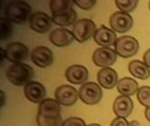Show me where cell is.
Wrapping results in <instances>:
<instances>
[{"mask_svg": "<svg viewBox=\"0 0 150 126\" xmlns=\"http://www.w3.org/2000/svg\"><path fill=\"white\" fill-rule=\"evenodd\" d=\"M25 96L32 103H40L46 96L45 87L37 82H30L25 86Z\"/></svg>", "mask_w": 150, "mask_h": 126, "instance_id": "cell-12", "label": "cell"}, {"mask_svg": "<svg viewBox=\"0 0 150 126\" xmlns=\"http://www.w3.org/2000/svg\"><path fill=\"white\" fill-rule=\"evenodd\" d=\"M117 60L116 52L110 47H100L95 50L92 55L94 64L101 68H108L115 63Z\"/></svg>", "mask_w": 150, "mask_h": 126, "instance_id": "cell-9", "label": "cell"}, {"mask_svg": "<svg viewBox=\"0 0 150 126\" xmlns=\"http://www.w3.org/2000/svg\"><path fill=\"white\" fill-rule=\"evenodd\" d=\"M87 126H101L99 125H98V124H91V125H89Z\"/></svg>", "mask_w": 150, "mask_h": 126, "instance_id": "cell-34", "label": "cell"}, {"mask_svg": "<svg viewBox=\"0 0 150 126\" xmlns=\"http://www.w3.org/2000/svg\"><path fill=\"white\" fill-rule=\"evenodd\" d=\"M138 3H139L138 0H116L115 1L117 7L120 10H121V11L124 12L133 11L136 8Z\"/></svg>", "mask_w": 150, "mask_h": 126, "instance_id": "cell-25", "label": "cell"}, {"mask_svg": "<svg viewBox=\"0 0 150 126\" xmlns=\"http://www.w3.org/2000/svg\"><path fill=\"white\" fill-rule=\"evenodd\" d=\"M111 126H129V123L124 118H116L112 122Z\"/></svg>", "mask_w": 150, "mask_h": 126, "instance_id": "cell-29", "label": "cell"}, {"mask_svg": "<svg viewBox=\"0 0 150 126\" xmlns=\"http://www.w3.org/2000/svg\"><path fill=\"white\" fill-rule=\"evenodd\" d=\"M31 13V6L26 2L14 0L10 2L4 8V16L11 23L24 24Z\"/></svg>", "mask_w": 150, "mask_h": 126, "instance_id": "cell-1", "label": "cell"}, {"mask_svg": "<svg viewBox=\"0 0 150 126\" xmlns=\"http://www.w3.org/2000/svg\"><path fill=\"white\" fill-rule=\"evenodd\" d=\"M33 62L40 68H47L52 65L54 56L52 51L47 46H38L32 53Z\"/></svg>", "mask_w": 150, "mask_h": 126, "instance_id": "cell-11", "label": "cell"}, {"mask_svg": "<svg viewBox=\"0 0 150 126\" xmlns=\"http://www.w3.org/2000/svg\"><path fill=\"white\" fill-rule=\"evenodd\" d=\"M53 19L49 15L42 11H37L31 15L29 18L30 27L40 33H45L48 32L52 27Z\"/></svg>", "mask_w": 150, "mask_h": 126, "instance_id": "cell-10", "label": "cell"}, {"mask_svg": "<svg viewBox=\"0 0 150 126\" xmlns=\"http://www.w3.org/2000/svg\"><path fill=\"white\" fill-rule=\"evenodd\" d=\"M149 9H150V2H149Z\"/></svg>", "mask_w": 150, "mask_h": 126, "instance_id": "cell-35", "label": "cell"}, {"mask_svg": "<svg viewBox=\"0 0 150 126\" xmlns=\"http://www.w3.org/2000/svg\"><path fill=\"white\" fill-rule=\"evenodd\" d=\"M117 39V35L112 29L104 25L98 28L94 34V40L97 44L102 46L103 47H108L115 45Z\"/></svg>", "mask_w": 150, "mask_h": 126, "instance_id": "cell-14", "label": "cell"}, {"mask_svg": "<svg viewBox=\"0 0 150 126\" xmlns=\"http://www.w3.org/2000/svg\"><path fill=\"white\" fill-rule=\"evenodd\" d=\"M74 4L83 10H90L95 5L96 1L95 0H76L74 1Z\"/></svg>", "mask_w": 150, "mask_h": 126, "instance_id": "cell-27", "label": "cell"}, {"mask_svg": "<svg viewBox=\"0 0 150 126\" xmlns=\"http://www.w3.org/2000/svg\"><path fill=\"white\" fill-rule=\"evenodd\" d=\"M34 71L32 67L24 63H17L10 66L6 70V77L13 85H26L33 77Z\"/></svg>", "mask_w": 150, "mask_h": 126, "instance_id": "cell-2", "label": "cell"}, {"mask_svg": "<svg viewBox=\"0 0 150 126\" xmlns=\"http://www.w3.org/2000/svg\"><path fill=\"white\" fill-rule=\"evenodd\" d=\"M74 2L69 0H51L49 6L53 16H61L69 13L73 10Z\"/></svg>", "mask_w": 150, "mask_h": 126, "instance_id": "cell-21", "label": "cell"}, {"mask_svg": "<svg viewBox=\"0 0 150 126\" xmlns=\"http://www.w3.org/2000/svg\"><path fill=\"white\" fill-rule=\"evenodd\" d=\"M143 60H144V62H145V64L150 68V49H149L146 53H145V54H144V56H143Z\"/></svg>", "mask_w": 150, "mask_h": 126, "instance_id": "cell-30", "label": "cell"}, {"mask_svg": "<svg viewBox=\"0 0 150 126\" xmlns=\"http://www.w3.org/2000/svg\"><path fill=\"white\" fill-rule=\"evenodd\" d=\"M65 76L72 84H84L88 79V70L82 65H72L66 69Z\"/></svg>", "mask_w": 150, "mask_h": 126, "instance_id": "cell-13", "label": "cell"}, {"mask_svg": "<svg viewBox=\"0 0 150 126\" xmlns=\"http://www.w3.org/2000/svg\"><path fill=\"white\" fill-rule=\"evenodd\" d=\"M113 111L118 118H127L134 110V103L129 96H120L113 103Z\"/></svg>", "mask_w": 150, "mask_h": 126, "instance_id": "cell-15", "label": "cell"}, {"mask_svg": "<svg viewBox=\"0 0 150 126\" xmlns=\"http://www.w3.org/2000/svg\"><path fill=\"white\" fill-rule=\"evenodd\" d=\"M37 124L39 126H62V116L59 117H43L37 115Z\"/></svg>", "mask_w": 150, "mask_h": 126, "instance_id": "cell-23", "label": "cell"}, {"mask_svg": "<svg viewBox=\"0 0 150 126\" xmlns=\"http://www.w3.org/2000/svg\"><path fill=\"white\" fill-rule=\"evenodd\" d=\"M137 98L142 105L147 108L150 107V87L143 86L139 89L137 92Z\"/></svg>", "mask_w": 150, "mask_h": 126, "instance_id": "cell-24", "label": "cell"}, {"mask_svg": "<svg viewBox=\"0 0 150 126\" xmlns=\"http://www.w3.org/2000/svg\"><path fill=\"white\" fill-rule=\"evenodd\" d=\"M134 25L133 18L124 11H116L110 17V25L117 32L124 33L128 32Z\"/></svg>", "mask_w": 150, "mask_h": 126, "instance_id": "cell-6", "label": "cell"}, {"mask_svg": "<svg viewBox=\"0 0 150 126\" xmlns=\"http://www.w3.org/2000/svg\"><path fill=\"white\" fill-rule=\"evenodd\" d=\"M98 81L101 87L106 89H112L118 84V75L114 69L105 68L99 70L98 74Z\"/></svg>", "mask_w": 150, "mask_h": 126, "instance_id": "cell-17", "label": "cell"}, {"mask_svg": "<svg viewBox=\"0 0 150 126\" xmlns=\"http://www.w3.org/2000/svg\"><path fill=\"white\" fill-rule=\"evenodd\" d=\"M12 33V25L11 22L5 17L1 18V34L0 38L2 40L8 39Z\"/></svg>", "mask_w": 150, "mask_h": 126, "instance_id": "cell-26", "label": "cell"}, {"mask_svg": "<svg viewBox=\"0 0 150 126\" xmlns=\"http://www.w3.org/2000/svg\"><path fill=\"white\" fill-rule=\"evenodd\" d=\"M38 114L43 117H59L61 116V105L54 99L46 98L40 103Z\"/></svg>", "mask_w": 150, "mask_h": 126, "instance_id": "cell-18", "label": "cell"}, {"mask_svg": "<svg viewBox=\"0 0 150 126\" xmlns=\"http://www.w3.org/2000/svg\"><path fill=\"white\" fill-rule=\"evenodd\" d=\"M128 69L134 77L139 78L141 80H147L150 77L149 68L145 64V62L141 61H132L128 65Z\"/></svg>", "mask_w": 150, "mask_h": 126, "instance_id": "cell-19", "label": "cell"}, {"mask_svg": "<svg viewBox=\"0 0 150 126\" xmlns=\"http://www.w3.org/2000/svg\"><path fill=\"white\" fill-rule=\"evenodd\" d=\"M97 31V27L95 23L88 18H83L77 20L73 26V35L75 39L80 42H85L88 39H90L92 36L94 37V34Z\"/></svg>", "mask_w": 150, "mask_h": 126, "instance_id": "cell-3", "label": "cell"}, {"mask_svg": "<svg viewBox=\"0 0 150 126\" xmlns=\"http://www.w3.org/2000/svg\"><path fill=\"white\" fill-rule=\"evenodd\" d=\"M145 116H146V118L150 122V107L146 109V111H145Z\"/></svg>", "mask_w": 150, "mask_h": 126, "instance_id": "cell-32", "label": "cell"}, {"mask_svg": "<svg viewBox=\"0 0 150 126\" xmlns=\"http://www.w3.org/2000/svg\"><path fill=\"white\" fill-rule=\"evenodd\" d=\"M0 51H1V64H3L4 59L5 58V52H4V49L2 47L0 48Z\"/></svg>", "mask_w": 150, "mask_h": 126, "instance_id": "cell-31", "label": "cell"}, {"mask_svg": "<svg viewBox=\"0 0 150 126\" xmlns=\"http://www.w3.org/2000/svg\"><path fill=\"white\" fill-rule=\"evenodd\" d=\"M1 100H2V103H1V107L4 106V101H5V96H4V93L3 90H1Z\"/></svg>", "mask_w": 150, "mask_h": 126, "instance_id": "cell-33", "label": "cell"}, {"mask_svg": "<svg viewBox=\"0 0 150 126\" xmlns=\"http://www.w3.org/2000/svg\"><path fill=\"white\" fill-rule=\"evenodd\" d=\"M4 52L5 58L14 64H17L21 63L27 58L29 49L26 46L20 42H12L6 46Z\"/></svg>", "mask_w": 150, "mask_h": 126, "instance_id": "cell-7", "label": "cell"}, {"mask_svg": "<svg viewBox=\"0 0 150 126\" xmlns=\"http://www.w3.org/2000/svg\"><path fill=\"white\" fill-rule=\"evenodd\" d=\"M79 98L88 105H95L101 100L103 92L96 82H85L79 89Z\"/></svg>", "mask_w": 150, "mask_h": 126, "instance_id": "cell-5", "label": "cell"}, {"mask_svg": "<svg viewBox=\"0 0 150 126\" xmlns=\"http://www.w3.org/2000/svg\"><path fill=\"white\" fill-rule=\"evenodd\" d=\"M118 91L126 96H130L134 95L139 90L138 82L130 77H124L118 82L117 84Z\"/></svg>", "mask_w": 150, "mask_h": 126, "instance_id": "cell-20", "label": "cell"}, {"mask_svg": "<svg viewBox=\"0 0 150 126\" xmlns=\"http://www.w3.org/2000/svg\"><path fill=\"white\" fill-rule=\"evenodd\" d=\"M62 126H86V125H85V122L82 118H70L66 119L63 122Z\"/></svg>", "mask_w": 150, "mask_h": 126, "instance_id": "cell-28", "label": "cell"}, {"mask_svg": "<svg viewBox=\"0 0 150 126\" xmlns=\"http://www.w3.org/2000/svg\"><path fill=\"white\" fill-rule=\"evenodd\" d=\"M52 19L53 22L57 25H62V26L70 25L76 22V13L73 9L71 11H69L67 14L61 15V16H52Z\"/></svg>", "mask_w": 150, "mask_h": 126, "instance_id": "cell-22", "label": "cell"}, {"mask_svg": "<svg viewBox=\"0 0 150 126\" xmlns=\"http://www.w3.org/2000/svg\"><path fill=\"white\" fill-rule=\"evenodd\" d=\"M114 46L118 55L122 58H130L137 53L140 45L135 38L132 36H122L117 39Z\"/></svg>", "mask_w": 150, "mask_h": 126, "instance_id": "cell-4", "label": "cell"}, {"mask_svg": "<svg viewBox=\"0 0 150 126\" xmlns=\"http://www.w3.org/2000/svg\"><path fill=\"white\" fill-rule=\"evenodd\" d=\"M55 100L63 106H71L75 104L79 97V92L70 85H62L54 92Z\"/></svg>", "mask_w": 150, "mask_h": 126, "instance_id": "cell-8", "label": "cell"}, {"mask_svg": "<svg viewBox=\"0 0 150 126\" xmlns=\"http://www.w3.org/2000/svg\"><path fill=\"white\" fill-rule=\"evenodd\" d=\"M73 32L63 28H59L54 30L49 35L50 42L59 47L69 46L74 40Z\"/></svg>", "mask_w": 150, "mask_h": 126, "instance_id": "cell-16", "label": "cell"}]
</instances>
